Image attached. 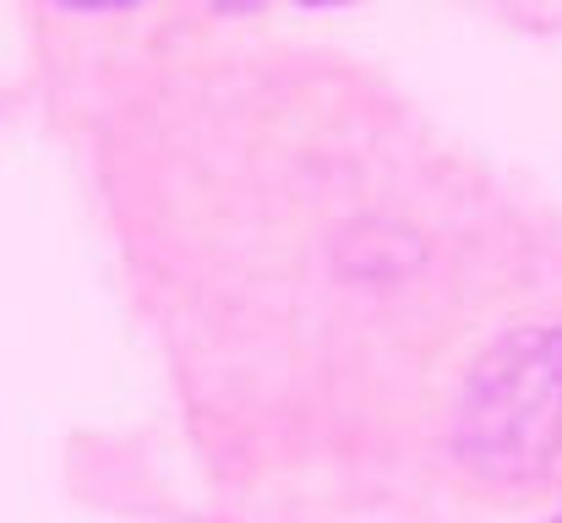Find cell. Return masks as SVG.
I'll use <instances>...</instances> for the list:
<instances>
[{
	"label": "cell",
	"mask_w": 562,
	"mask_h": 523,
	"mask_svg": "<svg viewBox=\"0 0 562 523\" xmlns=\"http://www.w3.org/2000/svg\"><path fill=\"white\" fill-rule=\"evenodd\" d=\"M459 458L475 480L525 491L562 453V333L519 328L492 349L459 398Z\"/></svg>",
	"instance_id": "1"
},
{
	"label": "cell",
	"mask_w": 562,
	"mask_h": 523,
	"mask_svg": "<svg viewBox=\"0 0 562 523\" xmlns=\"http://www.w3.org/2000/svg\"><path fill=\"white\" fill-rule=\"evenodd\" d=\"M60 11H82V16H99V11H126L137 0H55Z\"/></svg>",
	"instance_id": "2"
},
{
	"label": "cell",
	"mask_w": 562,
	"mask_h": 523,
	"mask_svg": "<svg viewBox=\"0 0 562 523\" xmlns=\"http://www.w3.org/2000/svg\"><path fill=\"white\" fill-rule=\"evenodd\" d=\"M558 523H562V513H558Z\"/></svg>",
	"instance_id": "3"
}]
</instances>
